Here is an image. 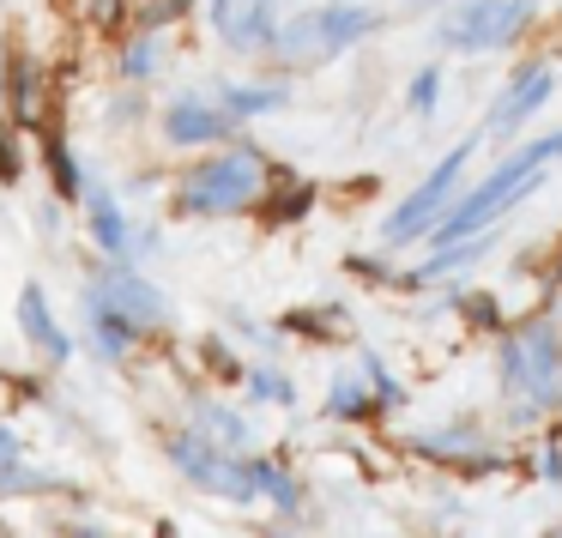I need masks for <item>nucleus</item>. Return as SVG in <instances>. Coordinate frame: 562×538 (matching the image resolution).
Masks as SVG:
<instances>
[{
    "instance_id": "nucleus-19",
    "label": "nucleus",
    "mask_w": 562,
    "mask_h": 538,
    "mask_svg": "<svg viewBox=\"0 0 562 538\" xmlns=\"http://www.w3.org/2000/svg\"><path fill=\"white\" fill-rule=\"evenodd\" d=\"M363 381H369V393H375V412H400V405H405V388L387 376L381 357H363Z\"/></svg>"
},
{
    "instance_id": "nucleus-7",
    "label": "nucleus",
    "mask_w": 562,
    "mask_h": 538,
    "mask_svg": "<svg viewBox=\"0 0 562 538\" xmlns=\"http://www.w3.org/2000/svg\"><path fill=\"white\" fill-rule=\"evenodd\" d=\"M557 98V67L550 61H520L508 74V86H502V98L490 103V122H484V134H520L526 122H532L538 110H544V103Z\"/></svg>"
},
{
    "instance_id": "nucleus-8",
    "label": "nucleus",
    "mask_w": 562,
    "mask_h": 538,
    "mask_svg": "<svg viewBox=\"0 0 562 538\" xmlns=\"http://www.w3.org/2000/svg\"><path fill=\"white\" fill-rule=\"evenodd\" d=\"M231 127H236V115L206 98H176L164 110V139L170 146H218V139H231Z\"/></svg>"
},
{
    "instance_id": "nucleus-22",
    "label": "nucleus",
    "mask_w": 562,
    "mask_h": 538,
    "mask_svg": "<svg viewBox=\"0 0 562 538\" xmlns=\"http://www.w3.org/2000/svg\"><path fill=\"white\" fill-rule=\"evenodd\" d=\"M49 164H55V182H61V194H79V170H74V158H67L61 146L49 152Z\"/></svg>"
},
{
    "instance_id": "nucleus-21",
    "label": "nucleus",
    "mask_w": 562,
    "mask_h": 538,
    "mask_svg": "<svg viewBox=\"0 0 562 538\" xmlns=\"http://www.w3.org/2000/svg\"><path fill=\"white\" fill-rule=\"evenodd\" d=\"M151 61H158V43L146 37V43H134V55H127L122 67H127V74H134V79H146V74H151Z\"/></svg>"
},
{
    "instance_id": "nucleus-10",
    "label": "nucleus",
    "mask_w": 562,
    "mask_h": 538,
    "mask_svg": "<svg viewBox=\"0 0 562 538\" xmlns=\"http://www.w3.org/2000/svg\"><path fill=\"white\" fill-rule=\"evenodd\" d=\"M19 327H25V339L37 345L43 357H61V363H67L74 339H67V333L55 327V315H49V303H43V291H37V284H25V296H19Z\"/></svg>"
},
{
    "instance_id": "nucleus-6",
    "label": "nucleus",
    "mask_w": 562,
    "mask_h": 538,
    "mask_svg": "<svg viewBox=\"0 0 562 538\" xmlns=\"http://www.w3.org/2000/svg\"><path fill=\"white\" fill-rule=\"evenodd\" d=\"M170 460L182 466L194 484H206L212 496H231V502H248L255 484H248V460H231V448L206 436H170Z\"/></svg>"
},
{
    "instance_id": "nucleus-12",
    "label": "nucleus",
    "mask_w": 562,
    "mask_h": 538,
    "mask_svg": "<svg viewBox=\"0 0 562 538\" xmlns=\"http://www.w3.org/2000/svg\"><path fill=\"white\" fill-rule=\"evenodd\" d=\"M248 484H255V496H267L279 514H296V508H303V484H296V478L284 472L279 460H248Z\"/></svg>"
},
{
    "instance_id": "nucleus-3",
    "label": "nucleus",
    "mask_w": 562,
    "mask_h": 538,
    "mask_svg": "<svg viewBox=\"0 0 562 538\" xmlns=\"http://www.w3.org/2000/svg\"><path fill=\"white\" fill-rule=\"evenodd\" d=\"M260 194H267V164H260L255 146H236V152H224V158H206L182 182V212L231 218V212H248Z\"/></svg>"
},
{
    "instance_id": "nucleus-17",
    "label": "nucleus",
    "mask_w": 562,
    "mask_h": 538,
    "mask_svg": "<svg viewBox=\"0 0 562 538\" xmlns=\"http://www.w3.org/2000/svg\"><path fill=\"white\" fill-rule=\"evenodd\" d=\"M224 110H231L236 122H255V115L284 110V91L279 86H231V91H224Z\"/></svg>"
},
{
    "instance_id": "nucleus-18",
    "label": "nucleus",
    "mask_w": 562,
    "mask_h": 538,
    "mask_svg": "<svg viewBox=\"0 0 562 538\" xmlns=\"http://www.w3.org/2000/svg\"><path fill=\"white\" fill-rule=\"evenodd\" d=\"M436 103H441V67L429 61V67H417L412 86H405V110H412L417 122H429V115H436Z\"/></svg>"
},
{
    "instance_id": "nucleus-13",
    "label": "nucleus",
    "mask_w": 562,
    "mask_h": 538,
    "mask_svg": "<svg viewBox=\"0 0 562 538\" xmlns=\"http://www.w3.org/2000/svg\"><path fill=\"white\" fill-rule=\"evenodd\" d=\"M327 417H339V424H363V417H375V393H369V381L357 376H339L327 388Z\"/></svg>"
},
{
    "instance_id": "nucleus-4",
    "label": "nucleus",
    "mask_w": 562,
    "mask_h": 538,
    "mask_svg": "<svg viewBox=\"0 0 562 538\" xmlns=\"http://www.w3.org/2000/svg\"><path fill=\"white\" fill-rule=\"evenodd\" d=\"M477 146H484V127H477V134H465L460 146L448 152V158H436V170H429L424 182H417L412 194H405L400 206H393L387 218H381V243H387V248L424 243L429 224H436L441 212H448V200L460 194V176H465V164H472V152H477Z\"/></svg>"
},
{
    "instance_id": "nucleus-20",
    "label": "nucleus",
    "mask_w": 562,
    "mask_h": 538,
    "mask_svg": "<svg viewBox=\"0 0 562 538\" xmlns=\"http://www.w3.org/2000/svg\"><path fill=\"white\" fill-rule=\"evenodd\" d=\"M248 393L267 400V405H296V388L279 376V369H255V376H248Z\"/></svg>"
},
{
    "instance_id": "nucleus-16",
    "label": "nucleus",
    "mask_w": 562,
    "mask_h": 538,
    "mask_svg": "<svg viewBox=\"0 0 562 538\" xmlns=\"http://www.w3.org/2000/svg\"><path fill=\"white\" fill-rule=\"evenodd\" d=\"M200 429H206V441H218V448H248V424H243V417H236L231 412V405H212V400H200Z\"/></svg>"
},
{
    "instance_id": "nucleus-14",
    "label": "nucleus",
    "mask_w": 562,
    "mask_h": 538,
    "mask_svg": "<svg viewBox=\"0 0 562 538\" xmlns=\"http://www.w3.org/2000/svg\"><path fill=\"white\" fill-rule=\"evenodd\" d=\"M91 231H98L103 255H127V218L115 206V194H91Z\"/></svg>"
},
{
    "instance_id": "nucleus-11",
    "label": "nucleus",
    "mask_w": 562,
    "mask_h": 538,
    "mask_svg": "<svg viewBox=\"0 0 562 538\" xmlns=\"http://www.w3.org/2000/svg\"><path fill=\"white\" fill-rule=\"evenodd\" d=\"M103 303H115L122 315H134L139 327H151V321H164V296L151 291L139 272H110L103 279Z\"/></svg>"
},
{
    "instance_id": "nucleus-25",
    "label": "nucleus",
    "mask_w": 562,
    "mask_h": 538,
    "mask_svg": "<svg viewBox=\"0 0 562 538\" xmlns=\"http://www.w3.org/2000/svg\"><path fill=\"white\" fill-rule=\"evenodd\" d=\"M0 466H19V436L13 429H0Z\"/></svg>"
},
{
    "instance_id": "nucleus-5",
    "label": "nucleus",
    "mask_w": 562,
    "mask_h": 538,
    "mask_svg": "<svg viewBox=\"0 0 562 538\" xmlns=\"http://www.w3.org/2000/svg\"><path fill=\"white\" fill-rule=\"evenodd\" d=\"M532 13L538 0H453V13L441 19L436 37L448 55H496L508 43H520Z\"/></svg>"
},
{
    "instance_id": "nucleus-2",
    "label": "nucleus",
    "mask_w": 562,
    "mask_h": 538,
    "mask_svg": "<svg viewBox=\"0 0 562 538\" xmlns=\"http://www.w3.org/2000/svg\"><path fill=\"white\" fill-rule=\"evenodd\" d=\"M381 31V13L363 7V0H327V7H308V13L272 25V43L267 49L291 67H315V61H333V55L357 49L363 37Z\"/></svg>"
},
{
    "instance_id": "nucleus-24",
    "label": "nucleus",
    "mask_w": 562,
    "mask_h": 538,
    "mask_svg": "<svg viewBox=\"0 0 562 538\" xmlns=\"http://www.w3.org/2000/svg\"><path fill=\"white\" fill-rule=\"evenodd\" d=\"M544 484H562V448H557V441L544 448Z\"/></svg>"
},
{
    "instance_id": "nucleus-23",
    "label": "nucleus",
    "mask_w": 562,
    "mask_h": 538,
    "mask_svg": "<svg viewBox=\"0 0 562 538\" xmlns=\"http://www.w3.org/2000/svg\"><path fill=\"white\" fill-rule=\"evenodd\" d=\"M19 176V152H7V127H0V182H13Z\"/></svg>"
},
{
    "instance_id": "nucleus-9",
    "label": "nucleus",
    "mask_w": 562,
    "mask_h": 538,
    "mask_svg": "<svg viewBox=\"0 0 562 538\" xmlns=\"http://www.w3.org/2000/svg\"><path fill=\"white\" fill-rule=\"evenodd\" d=\"M212 31L243 55L267 49L272 43V0H212Z\"/></svg>"
},
{
    "instance_id": "nucleus-1",
    "label": "nucleus",
    "mask_w": 562,
    "mask_h": 538,
    "mask_svg": "<svg viewBox=\"0 0 562 538\" xmlns=\"http://www.w3.org/2000/svg\"><path fill=\"white\" fill-rule=\"evenodd\" d=\"M496 381L508 405H538V412H562V327L550 315L520 321V327L496 333Z\"/></svg>"
},
{
    "instance_id": "nucleus-15",
    "label": "nucleus",
    "mask_w": 562,
    "mask_h": 538,
    "mask_svg": "<svg viewBox=\"0 0 562 538\" xmlns=\"http://www.w3.org/2000/svg\"><path fill=\"white\" fill-rule=\"evenodd\" d=\"M91 321H98V345H103V351H115V357H122L127 345L139 339V321H134V315H122L115 303H103V296L91 303Z\"/></svg>"
}]
</instances>
